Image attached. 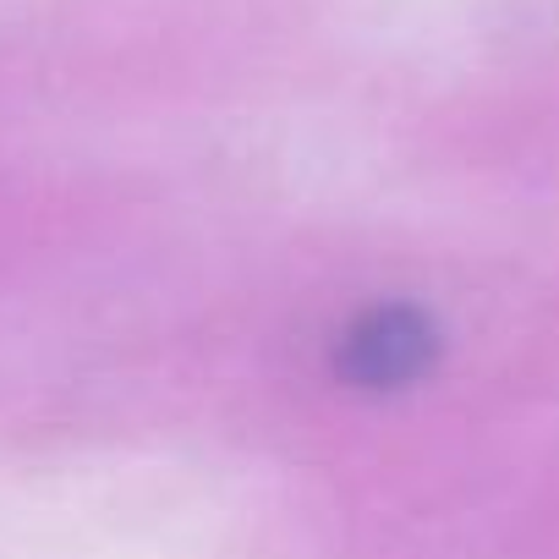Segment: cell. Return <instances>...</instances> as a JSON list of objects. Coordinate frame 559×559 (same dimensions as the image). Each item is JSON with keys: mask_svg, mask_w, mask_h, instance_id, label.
Masks as SVG:
<instances>
[{"mask_svg": "<svg viewBox=\"0 0 559 559\" xmlns=\"http://www.w3.org/2000/svg\"><path fill=\"white\" fill-rule=\"evenodd\" d=\"M433 362V324L417 308H373L341 341V373L362 390H401Z\"/></svg>", "mask_w": 559, "mask_h": 559, "instance_id": "1", "label": "cell"}]
</instances>
